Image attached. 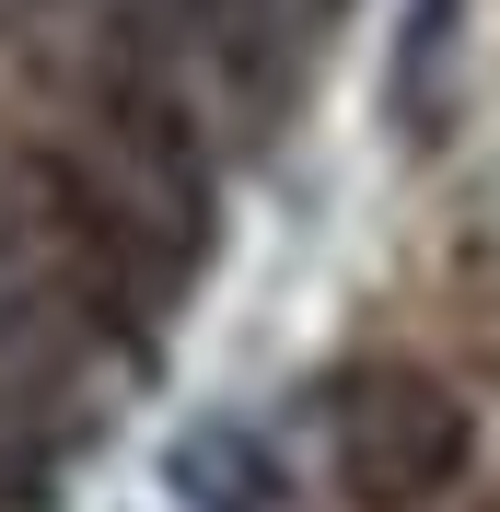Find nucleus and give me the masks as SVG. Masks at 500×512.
<instances>
[{
    "label": "nucleus",
    "instance_id": "nucleus-1",
    "mask_svg": "<svg viewBox=\"0 0 500 512\" xmlns=\"http://www.w3.org/2000/svg\"><path fill=\"white\" fill-rule=\"evenodd\" d=\"M326 466H338L349 512H431L477 466V408L419 361H373L326 408Z\"/></svg>",
    "mask_w": 500,
    "mask_h": 512
},
{
    "label": "nucleus",
    "instance_id": "nucleus-2",
    "mask_svg": "<svg viewBox=\"0 0 500 512\" xmlns=\"http://www.w3.org/2000/svg\"><path fill=\"white\" fill-rule=\"evenodd\" d=\"M82 303L59 291L47 245H35L12 210H0V443H35L47 419H59L70 373H82Z\"/></svg>",
    "mask_w": 500,
    "mask_h": 512
},
{
    "label": "nucleus",
    "instance_id": "nucleus-3",
    "mask_svg": "<svg viewBox=\"0 0 500 512\" xmlns=\"http://www.w3.org/2000/svg\"><path fill=\"white\" fill-rule=\"evenodd\" d=\"M175 489H187L198 512H268L280 501V466H268L245 431H198V443H175Z\"/></svg>",
    "mask_w": 500,
    "mask_h": 512
}]
</instances>
